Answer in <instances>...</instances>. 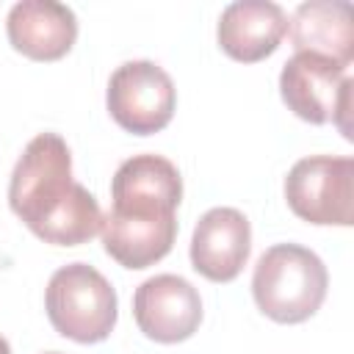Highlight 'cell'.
Instances as JSON below:
<instances>
[{"mask_svg": "<svg viewBox=\"0 0 354 354\" xmlns=\"http://www.w3.org/2000/svg\"><path fill=\"white\" fill-rule=\"evenodd\" d=\"M8 205L36 238L53 246H80L102 230V210L94 194L72 180V152L58 133L28 141L11 171Z\"/></svg>", "mask_w": 354, "mask_h": 354, "instance_id": "obj_1", "label": "cell"}, {"mask_svg": "<svg viewBox=\"0 0 354 354\" xmlns=\"http://www.w3.org/2000/svg\"><path fill=\"white\" fill-rule=\"evenodd\" d=\"M329 274L324 260L299 243L268 246L252 274V296L263 315L277 324H301L326 299Z\"/></svg>", "mask_w": 354, "mask_h": 354, "instance_id": "obj_2", "label": "cell"}, {"mask_svg": "<svg viewBox=\"0 0 354 354\" xmlns=\"http://www.w3.org/2000/svg\"><path fill=\"white\" fill-rule=\"evenodd\" d=\"M53 329L75 343H100L116 326V290L88 263L61 266L44 290Z\"/></svg>", "mask_w": 354, "mask_h": 354, "instance_id": "obj_3", "label": "cell"}, {"mask_svg": "<svg viewBox=\"0 0 354 354\" xmlns=\"http://www.w3.org/2000/svg\"><path fill=\"white\" fill-rule=\"evenodd\" d=\"M351 86L346 66L313 55L296 53L279 72V94L288 111L310 124H337L346 141H351Z\"/></svg>", "mask_w": 354, "mask_h": 354, "instance_id": "obj_4", "label": "cell"}, {"mask_svg": "<svg viewBox=\"0 0 354 354\" xmlns=\"http://www.w3.org/2000/svg\"><path fill=\"white\" fill-rule=\"evenodd\" d=\"M288 207L310 224H354V160L346 155H310L285 177Z\"/></svg>", "mask_w": 354, "mask_h": 354, "instance_id": "obj_5", "label": "cell"}, {"mask_svg": "<svg viewBox=\"0 0 354 354\" xmlns=\"http://www.w3.org/2000/svg\"><path fill=\"white\" fill-rule=\"evenodd\" d=\"M105 102L122 130L152 136L171 122L177 88L169 72L155 61H127L111 75Z\"/></svg>", "mask_w": 354, "mask_h": 354, "instance_id": "obj_6", "label": "cell"}, {"mask_svg": "<svg viewBox=\"0 0 354 354\" xmlns=\"http://www.w3.org/2000/svg\"><path fill=\"white\" fill-rule=\"evenodd\" d=\"M133 318L155 343L188 340L202 324L199 290L177 274H155L136 288Z\"/></svg>", "mask_w": 354, "mask_h": 354, "instance_id": "obj_7", "label": "cell"}, {"mask_svg": "<svg viewBox=\"0 0 354 354\" xmlns=\"http://www.w3.org/2000/svg\"><path fill=\"white\" fill-rule=\"evenodd\" d=\"M183 199V177L163 155H133L111 180V210L127 216H174Z\"/></svg>", "mask_w": 354, "mask_h": 354, "instance_id": "obj_8", "label": "cell"}, {"mask_svg": "<svg viewBox=\"0 0 354 354\" xmlns=\"http://www.w3.org/2000/svg\"><path fill=\"white\" fill-rule=\"evenodd\" d=\"M252 252L249 218L235 207H210L191 235V266L210 282H232Z\"/></svg>", "mask_w": 354, "mask_h": 354, "instance_id": "obj_9", "label": "cell"}, {"mask_svg": "<svg viewBox=\"0 0 354 354\" xmlns=\"http://www.w3.org/2000/svg\"><path fill=\"white\" fill-rule=\"evenodd\" d=\"M6 33L17 53L30 61H58L77 39V17L58 0H22L6 17Z\"/></svg>", "mask_w": 354, "mask_h": 354, "instance_id": "obj_10", "label": "cell"}, {"mask_svg": "<svg viewBox=\"0 0 354 354\" xmlns=\"http://www.w3.org/2000/svg\"><path fill=\"white\" fill-rule=\"evenodd\" d=\"M288 33V17L271 0H235L218 17V47L241 64L268 58Z\"/></svg>", "mask_w": 354, "mask_h": 354, "instance_id": "obj_11", "label": "cell"}, {"mask_svg": "<svg viewBox=\"0 0 354 354\" xmlns=\"http://www.w3.org/2000/svg\"><path fill=\"white\" fill-rule=\"evenodd\" d=\"M288 30L296 53H313L348 69L354 58V22L346 0H307L296 6Z\"/></svg>", "mask_w": 354, "mask_h": 354, "instance_id": "obj_12", "label": "cell"}, {"mask_svg": "<svg viewBox=\"0 0 354 354\" xmlns=\"http://www.w3.org/2000/svg\"><path fill=\"white\" fill-rule=\"evenodd\" d=\"M102 246L124 268L141 271L163 260L177 238V216H102Z\"/></svg>", "mask_w": 354, "mask_h": 354, "instance_id": "obj_13", "label": "cell"}, {"mask_svg": "<svg viewBox=\"0 0 354 354\" xmlns=\"http://www.w3.org/2000/svg\"><path fill=\"white\" fill-rule=\"evenodd\" d=\"M0 354H11V346H8V340L0 335Z\"/></svg>", "mask_w": 354, "mask_h": 354, "instance_id": "obj_14", "label": "cell"}, {"mask_svg": "<svg viewBox=\"0 0 354 354\" xmlns=\"http://www.w3.org/2000/svg\"><path fill=\"white\" fill-rule=\"evenodd\" d=\"M47 354H61V351H47Z\"/></svg>", "mask_w": 354, "mask_h": 354, "instance_id": "obj_15", "label": "cell"}]
</instances>
